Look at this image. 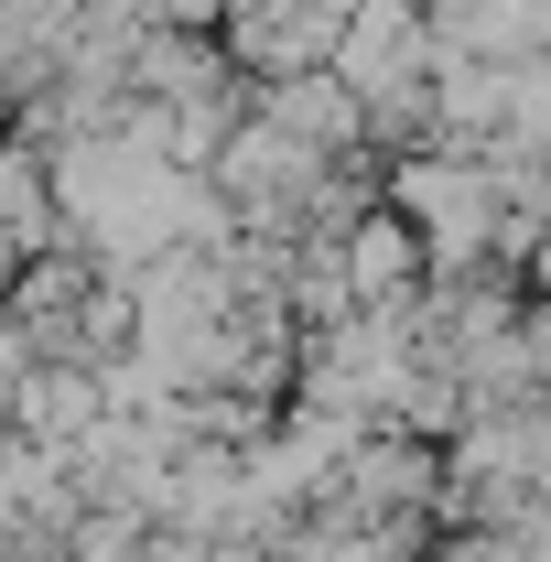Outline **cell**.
Masks as SVG:
<instances>
[{
	"label": "cell",
	"instance_id": "obj_1",
	"mask_svg": "<svg viewBox=\"0 0 551 562\" xmlns=\"http://www.w3.org/2000/svg\"><path fill=\"white\" fill-rule=\"evenodd\" d=\"M541 292H551V249H541Z\"/></svg>",
	"mask_w": 551,
	"mask_h": 562
}]
</instances>
